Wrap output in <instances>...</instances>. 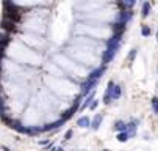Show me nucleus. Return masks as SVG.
<instances>
[{
	"label": "nucleus",
	"instance_id": "1",
	"mask_svg": "<svg viewBox=\"0 0 158 151\" xmlns=\"http://www.w3.org/2000/svg\"><path fill=\"white\" fill-rule=\"evenodd\" d=\"M97 85V79H92V77H88V80L82 85V96H86L92 91V88Z\"/></svg>",
	"mask_w": 158,
	"mask_h": 151
},
{
	"label": "nucleus",
	"instance_id": "2",
	"mask_svg": "<svg viewBox=\"0 0 158 151\" xmlns=\"http://www.w3.org/2000/svg\"><path fill=\"white\" fill-rule=\"evenodd\" d=\"M77 110H78V101H75V102H74V106H72L71 109H69V110H67L66 113H64V115H63V120H69V118H72V117H74V113L77 112Z\"/></svg>",
	"mask_w": 158,
	"mask_h": 151
},
{
	"label": "nucleus",
	"instance_id": "3",
	"mask_svg": "<svg viewBox=\"0 0 158 151\" xmlns=\"http://www.w3.org/2000/svg\"><path fill=\"white\" fill-rule=\"evenodd\" d=\"M102 120H103V115H102V113H97V115L94 117V120L91 121V126H89V127H92L94 131H97L99 127H100V125H102Z\"/></svg>",
	"mask_w": 158,
	"mask_h": 151
},
{
	"label": "nucleus",
	"instance_id": "4",
	"mask_svg": "<svg viewBox=\"0 0 158 151\" xmlns=\"http://www.w3.org/2000/svg\"><path fill=\"white\" fill-rule=\"evenodd\" d=\"M113 85H114V82H108V88L105 91V94H103V102L105 104H110L111 102V90H113Z\"/></svg>",
	"mask_w": 158,
	"mask_h": 151
},
{
	"label": "nucleus",
	"instance_id": "5",
	"mask_svg": "<svg viewBox=\"0 0 158 151\" xmlns=\"http://www.w3.org/2000/svg\"><path fill=\"white\" fill-rule=\"evenodd\" d=\"M121 94H122V90H121L119 85H113V90H111V99H119Z\"/></svg>",
	"mask_w": 158,
	"mask_h": 151
},
{
	"label": "nucleus",
	"instance_id": "6",
	"mask_svg": "<svg viewBox=\"0 0 158 151\" xmlns=\"http://www.w3.org/2000/svg\"><path fill=\"white\" fill-rule=\"evenodd\" d=\"M77 125H78L80 127H89L91 126V120H89L88 117H82L78 121H77Z\"/></svg>",
	"mask_w": 158,
	"mask_h": 151
},
{
	"label": "nucleus",
	"instance_id": "7",
	"mask_svg": "<svg viewBox=\"0 0 158 151\" xmlns=\"http://www.w3.org/2000/svg\"><path fill=\"white\" fill-rule=\"evenodd\" d=\"M128 134H127V131H119V132H117V137H116V139L117 140H119V142H122V143H125V142H127L128 140Z\"/></svg>",
	"mask_w": 158,
	"mask_h": 151
},
{
	"label": "nucleus",
	"instance_id": "8",
	"mask_svg": "<svg viewBox=\"0 0 158 151\" xmlns=\"http://www.w3.org/2000/svg\"><path fill=\"white\" fill-rule=\"evenodd\" d=\"M103 71H105V66H102V68H99V69H96V71H92V74L89 76V77H92V79H100L102 77V74H103Z\"/></svg>",
	"mask_w": 158,
	"mask_h": 151
},
{
	"label": "nucleus",
	"instance_id": "9",
	"mask_svg": "<svg viewBox=\"0 0 158 151\" xmlns=\"http://www.w3.org/2000/svg\"><path fill=\"white\" fill-rule=\"evenodd\" d=\"M125 131H127L128 135H135V132H136V125H135V123H130V125L125 126Z\"/></svg>",
	"mask_w": 158,
	"mask_h": 151
},
{
	"label": "nucleus",
	"instance_id": "10",
	"mask_svg": "<svg viewBox=\"0 0 158 151\" xmlns=\"http://www.w3.org/2000/svg\"><path fill=\"white\" fill-rule=\"evenodd\" d=\"M149 13H150V3H149V2H144V5H142V16H144V17L149 16Z\"/></svg>",
	"mask_w": 158,
	"mask_h": 151
},
{
	"label": "nucleus",
	"instance_id": "11",
	"mask_svg": "<svg viewBox=\"0 0 158 151\" xmlns=\"http://www.w3.org/2000/svg\"><path fill=\"white\" fill-rule=\"evenodd\" d=\"M125 126H127V125H125L124 121H116L114 123V129L116 131H125Z\"/></svg>",
	"mask_w": 158,
	"mask_h": 151
},
{
	"label": "nucleus",
	"instance_id": "12",
	"mask_svg": "<svg viewBox=\"0 0 158 151\" xmlns=\"http://www.w3.org/2000/svg\"><path fill=\"white\" fill-rule=\"evenodd\" d=\"M92 98H94V94L91 93V94H89V96H88V99H86V101H85V102H83V106H82V107H80V109H82V110H83V109H86V107H89V104H91V101H92Z\"/></svg>",
	"mask_w": 158,
	"mask_h": 151
},
{
	"label": "nucleus",
	"instance_id": "13",
	"mask_svg": "<svg viewBox=\"0 0 158 151\" xmlns=\"http://www.w3.org/2000/svg\"><path fill=\"white\" fill-rule=\"evenodd\" d=\"M152 109L155 113H158V98H152Z\"/></svg>",
	"mask_w": 158,
	"mask_h": 151
},
{
	"label": "nucleus",
	"instance_id": "14",
	"mask_svg": "<svg viewBox=\"0 0 158 151\" xmlns=\"http://www.w3.org/2000/svg\"><path fill=\"white\" fill-rule=\"evenodd\" d=\"M141 33H142V36H149V35H150V27L144 25L142 29H141Z\"/></svg>",
	"mask_w": 158,
	"mask_h": 151
},
{
	"label": "nucleus",
	"instance_id": "15",
	"mask_svg": "<svg viewBox=\"0 0 158 151\" xmlns=\"http://www.w3.org/2000/svg\"><path fill=\"white\" fill-rule=\"evenodd\" d=\"M135 57H136V49H133L132 52L128 54V62H133V60H135Z\"/></svg>",
	"mask_w": 158,
	"mask_h": 151
},
{
	"label": "nucleus",
	"instance_id": "16",
	"mask_svg": "<svg viewBox=\"0 0 158 151\" xmlns=\"http://www.w3.org/2000/svg\"><path fill=\"white\" fill-rule=\"evenodd\" d=\"M71 137H72V131L69 129V131H67V132H66V135H64V139H66V140H69V139H71Z\"/></svg>",
	"mask_w": 158,
	"mask_h": 151
},
{
	"label": "nucleus",
	"instance_id": "17",
	"mask_svg": "<svg viewBox=\"0 0 158 151\" xmlns=\"http://www.w3.org/2000/svg\"><path fill=\"white\" fill-rule=\"evenodd\" d=\"M157 39H158V31H157Z\"/></svg>",
	"mask_w": 158,
	"mask_h": 151
}]
</instances>
